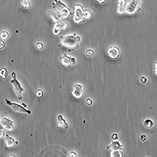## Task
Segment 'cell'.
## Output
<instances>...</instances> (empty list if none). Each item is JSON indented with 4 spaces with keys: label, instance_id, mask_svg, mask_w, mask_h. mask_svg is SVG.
<instances>
[{
    "label": "cell",
    "instance_id": "cell-1",
    "mask_svg": "<svg viewBox=\"0 0 157 157\" xmlns=\"http://www.w3.org/2000/svg\"><path fill=\"white\" fill-rule=\"evenodd\" d=\"M140 0H119L117 2L116 13L120 15H133L141 10Z\"/></svg>",
    "mask_w": 157,
    "mask_h": 157
},
{
    "label": "cell",
    "instance_id": "cell-2",
    "mask_svg": "<svg viewBox=\"0 0 157 157\" xmlns=\"http://www.w3.org/2000/svg\"><path fill=\"white\" fill-rule=\"evenodd\" d=\"M81 41L82 38L79 35L75 34H68L62 37L59 46L64 48L70 52L77 49Z\"/></svg>",
    "mask_w": 157,
    "mask_h": 157
},
{
    "label": "cell",
    "instance_id": "cell-3",
    "mask_svg": "<svg viewBox=\"0 0 157 157\" xmlns=\"http://www.w3.org/2000/svg\"><path fill=\"white\" fill-rule=\"evenodd\" d=\"M53 7L56 10L52 18L56 23L60 22V20L67 18L71 14V11L67 5L62 1H54Z\"/></svg>",
    "mask_w": 157,
    "mask_h": 157
},
{
    "label": "cell",
    "instance_id": "cell-4",
    "mask_svg": "<svg viewBox=\"0 0 157 157\" xmlns=\"http://www.w3.org/2000/svg\"><path fill=\"white\" fill-rule=\"evenodd\" d=\"M74 16L73 20L74 22L76 24L80 23L84 20V12L82 5L77 4L74 7Z\"/></svg>",
    "mask_w": 157,
    "mask_h": 157
},
{
    "label": "cell",
    "instance_id": "cell-5",
    "mask_svg": "<svg viewBox=\"0 0 157 157\" xmlns=\"http://www.w3.org/2000/svg\"><path fill=\"white\" fill-rule=\"evenodd\" d=\"M13 80H10V82L13 86L15 93L18 99L21 100L22 99V94L24 91V89L21 86V84L17 80L16 74L14 72H12L11 74Z\"/></svg>",
    "mask_w": 157,
    "mask_h": 157
},
{
    "label": "cell",
    "instance_id": "cell-6",
    "mask_svg": "<svg viewBox=\"0 0 157 157\" xmlns=\"http://www.w3.org/2000/svg\"><path fill=\"white\" fill-rule=\"evenodd\" d=\"M60 65L63 67H69L76 64V60L75 57L69 56L66 53H64L59 59Z\"/></svg>",
    "mask_w": 157,
    "mask_h": 157
},
{
    "label": "cell",
    "instance_id": "cell-7",
    "mask_svg": "<svg viewBox=\"0 0 157 157\" xmlns=\"http://www.w3.org/2000/svg\"><path fill=\"white\" fill-rule=\"evenodd\" d=\"M106 53L110 58L116 59L120 56V51L119 47L115 45H113L108 47Z\"/></svg>",
    "mask_w": 157,
    "mask_h": 157
},
{
    "label": "cell",
    "instance_id": "cell-8",
    "mask_svg": "<svg viewBox=\"0 0 157 157\" xmlns=\"http://www.w3.org/2000/svg\"><path fill=\"white\" fill-rule=\"evenodd\" d=\"M6 104L10 106L13 110L16 112L21 113H27L28 114L31 113V111L29 110L26 109L24 107L19 104L13 102L7 99H5Z\"/></svg>",
    "mask_w": 157,
    "mask_h": 157
},
{
    "label": "cell",
    "instance_id": "cell-9",
    "mask_svg": "<svg viewBox=\"0 0 157 157\" xmlns=\"http://www.w3.org/2000/svg\"><path fill=\"white\" fill-rule=\"evenodd\" d=\"M2 128L8 131H12L14 129V122L6 117L2 118L1 120Z\"/></svg>",
    "mask_w": 157,
    "mask_h": 157
},
{
    "label": "cell",
    "instance_id": "cell-10",
    "mask_svg": "<svg viewBox=\"0 0 157 157\" xmlns=\"http://www.w3.org/2000/svg\"><path fill=\"white\" fill-rule=\"evenodd\" d=\"M69 26L67 23L59 22L56 23L54 25L53 29V33L54 35H58L62 30L67 29Z\"/></svg>",
    "mask_w": 157,
    "mask_h": 157
},
{
    "label": "cell",
    "instance_id": "cell-11",
    "mask_svg": "<svg viewBox=\"0 0 157 157\" xmlns=\"http://www.w3.org/2000/svg\"><path fill=\"white\" fill-rule=\"evenodd\" d=\"M107 149L113 151L121 150L122 146L118 141H113L107 146Z\"/></svg>",
    "mask_w": 157,
    "mask_h": 157
},
{
    "label": "cell",
    "instance_id": "cell-12",
    "mask_svg": "<svg viewBox=\"0 0 157 157\" xmlns=\"http://www.w3.org/2000/svg\"><path fill=\"white\" fill-rule=\"evenodd\" d=\"M4 141L7 147H13L18 143L17 142L15 141L14 139L10 137L8 135H6Z\"/></svg>",
    "mask_w": 157,
    "mask_h": 157
},
{
    "label": "cell",
    "instance_id": "cell-13",
    "mask_svg": "<svg viewBox=\"0 0 157 157\" xmlns=\"http://www.w3.org/2000/svg\"><path fill=\"white\" fill-rule=\"evenodd\" d=\"M57 119L58 123H57V127L59 128L63 127L65 129H67L68 128L67 123H66L65 121L63 119L61 115H59L57 117Z\"/></svg>",
    "mask_w": 157,
    "mask_h": 157
},
{
    "label": "cell",
    "instance_id": "cell-14",
    "mask_svg": "<svg viewBox=\"0 0 157 157\" xmlns=\"http://www.w3.org/2000/svg\"><path fill=\"white\" fill-rule=\"evenodd\" d=\"M19 5L20 7L26 9H30L31 7V2L30 1H27V0L20 1L19 3Z\"/></svg>",
    "mask_w": 157,
    "mask_h": 157
},
{
    "label": "cell",
    "instance_id": "cell-15",
    "mask_svg": "<svg viewBox=\"0 0 157 157\" xmlns=\"http://www.w3.org/2000/svg\"><path fill=\"white\" fill-rule=\"evenodd\" d=\"M0 75L4 80L7 79L8 75L7 69L4 68H1L0 70Z\"/></svg>",
    "mask_w": 157,
    "mask_h": 157
},
{
    "label": "cell",
    "instance_id": "cell-16",
    "mask_svg": "<svg viewBox=\"0 0 157 157\" xmlns=\"http://www.w3.org/2000/svg\"><path fill=\"white\" fill-rule=\"evenodd\" d=\"M95 54L94 50L91 48H89L85 51V54L86 56L89 58H92L95 55Z\"/></svg>",
    "mask_w": 157,
    "mask_h": 157
},
{
    "label": "cell",
    "instance_id": "cell-17",
    "mask_svg": "<svg viewBox=\"0 0 157 157\" xmlns=\"http://www.w3.org/2000/svg\"><path fill=\"white\" fill-rule=\"evenodd\" d=\"M123 154L120 150L113 151L111 152V157H123Z\"/></svg>",
    "mask_w": 157,
    "mask_h": 157
},
{
    "label": "cell",
    "instance_id": "cell-18",
    "mask_svg": "<svg viewBox=\"0 0 157 157\" xmlns=\"http://www.w3.org/2000/svg\"><path fill=\"white\" fill-rule=\"evenodd\" d=\"M92 13L91 11L89 10H86L84 11V19H89L91 17Z\"/></svg>",
    "mask_w": 157,
    "mask_h": 157
},
{
    "label": "cell",
    "instance_id": "cell-19",
    "mask_svg": "<svg viewBox=\"0 0 157 157\" xmlns=\"http://www.w3.org/2000/svg\"><path fill=\"white\" fill-rule=\"evenodd\" d=\"M9 35L7 31H3L1 33V38L3 40H6L9 38Z\"/></svg>",
    "mask_w": 157,
    "mask_h": 157
},
{
    "label": "cell",
    "instance_id": "cell-20",
    "mask_svg": "<svg viewBox=\"0 0 157 157\" xmlns=\"http://www.w3.org/2000/svg\"><path fill=\"white\" fill-rule=\"evenodd\" d=\"M35 94L36 96L39 98H41L43 97L44 92L43 90L41 89H38L36 90L35 92Z\"/></svg>",
    "mask_w": 157,
    "mask_h": 157
},
{
    "label": "cell",
    "instance_id": "cell-21",
    "mask_svg": "<svg viewBox=\"0 0 157 157\" xmlns=\"http://www.w3.org/2000/svg\"><path fill=\"white\" fill-rule=\"evenodd\" d=\"M35 47L36 49L39 50H42L43 49L44 45L41 42H38L36 44Z\"/></svg>",
    "mask_w": 157,
    "mask_h": 157
},
{
    "label": "cell",
    "instance_id": "cell-22",
    "mask_svg": "<svg viewBox=\"0 0 157 157\" xmlns=\"http://www.w3.org/2000/svg\"><path fill=\"white\" fill-rule=\"evenodd\" d=\"M68 157H77L76 153L74 152H71L69 154Z\"/></svg>",
    "mask_w": 157,
    "mask_h": 157
},
{
    "label": "cell",
    "instance_id": "cell-23",
    "mask_svg": "<svg viewBox=\"0 0 157 157\" xmlns=\"http://www.w3.org/2000/svg\"><path fill=\"white\" fill-rule=\"evenodd\" d=\"M5 45V42L2 40H1V46H0V48L1 49H2L4 48Z\"/></svg>",
    "mask_w": 157,
    "mask_h": 157
},
{
    "label": "cell",
    "instance_id": "cell-24",
    "mask_svg": "<svg viewBox=\"0 0 157 157\" xmlns=\"http://www.w3.org/2000/svg\"><path fill=\"white\" fill-rule=\"evenodd\" d=\"M96 1L98 2L99 4H103L106 2V0H97Z\"/></svg>",
    "mask_w": 157,
    "mask_h": 157
},
{
    "label": "cell",
    "instance_id": "cell-25",
    "mask_svg": "<svg viewBox=\"0 0 157 157\" xmlns=\"http://www.w3.org/2000/svg\"><path fill=\"white\" fill-rule=\"evenodd\" d=\"M146 137L145 135H142L141 138V140L142 141H144L146 140Z\"/></svg>",
    "mask_w": 157,
    "mask_h": 157
}]
</instances>
